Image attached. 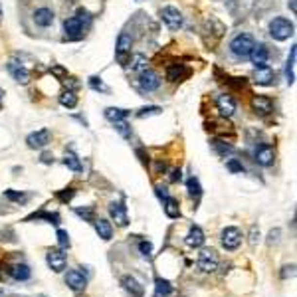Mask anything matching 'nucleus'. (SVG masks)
Returning a JSON list of instances; mask_svg holds the SVG:
<instances>
[{"label":"nucleus","mask_w":297,"mask_h":297,"mask_svg":"<svg viewBox=\"0 0 297 297\" xmlns=\"http://www.w3.org/2000/svg\"><path fill=\"white\" fill-rule=\"evenodd\" d=\"M226 167H228V170H232V172H242V170H244V167L238 163V161H228Z\"/></svg>","instance_id":"42"},{"label":"nucleus","mask_w":297,"mask_h":297,"mask_svg":"<svg viewBox=\"0 0 297 297\" xmlns=\"http://www.w3.org/2000/svg\"><path fill=\"white\" fill-rule=\"evenodd\" d=\"M240 244H242V232L238 230V228L230 226V228H224L222 230V246L226 250L232 252V250H236Z\"/></svg>","instance_id":"4"},{"label":"nucleus","mask_w":297,"mask_h":297,"mask_svg":"<svg viewBox=\"0 0 297 297\" xmlns=\"http://www.w3.org/2000/svg\"><path fill=\"white\" fill-rule=\"evenodd\" d=\"M186 75H188V70H186L185 66H170V68H168V72H167V79H168V81H172V83H176V81H183Z\"/></svg>","instance_id":"22"},{"label":"nucleus","mask_w":297,"mask_h":297,"mask_svg":"<svg viewBox=\"0 0 297 297\" xmlns=\"http://www.w3.org/2000/svg\"><path fill=\"white\" fill-rule=\"evenodd\" d=\"M4 196H6L8 200H14V202H24V200H26V196H24V194L14 192V190H6V192H4Z\"/></svg>","instance_id":"40"},{"label":"nucleus","mask_w":297,"mask_h":297,"mask_svg":"<svg viewBox=\"0 0 297 297\" xmlns=\"http://www.w3.org/2000/svg\"><path fill=\"white\" fill-rule=\"evenodd\" d=\"M131 46H133V40L127 32H121L117 38V48H115V54H117V59L119 62H125V56L131 54Z\"/></svg>","instance_id":"9"},{"label":"nucleus","mask_w":297,"mask_h":297,"mask_svg":"<svg viewBox=\"0 0 297 297\" xmlns=\"http://www.w3.org/2000/svg\"><path fill=\"white\" fill-rule=\"evenodd\" d=\"M172 291V285L167 279L157 278V289H155V297H168Z\"/></svg>","instance_id":"29"},{"label":"nucleus","mask_w":297,"mask_h":297,"mask_svg":"<svg viewBox=\"0 0 297 297\" xmlns=\"http://www.w3.org/2000/svg\"><path fill=\"white\" fill-rule=\"evenodd\" d=\"M214 148L220 153V155H228V153H232V147L230 145H226V143H222V141H214Z\"/></svg>","instance_id":"37"},{"label":"nucleus","mask_w":297,"mask_h":297,"mask_svg":"<svg viewBox=\"0 0 297 297\" xmlns=\"http://www.w3.org/2000/svg\"><path fill=\"white\" fill-rule=\"evenodd\" d=\"M8 72L12 74V77H14L18 83H28V81H30V74H28V70H26L20 62H16V59H12V62L8 64Z\"/></svg>","instance_id":"17"},{"label":"nucleus","mask_w":297,"mask_h":297,"mask_svg":"<svg viewBox=\"0 0 297 297\" xmlns=\"http://www.w3.org/2000/svg\"><path fill=\"white\" fill-rule=\"evenodd\" d=\"M59 103H62L64 107H68V109H74L77 105V97H75L74 92H64L62 95H59Z\"/></svg>","instance_id":"30"},{"label":"nucleus","mask_w":297,"mask_h":297,"mask_svg":"<svg viewBox=\"0 0 297 297\" xmlns=\"http://www.w3.org/2000/svg\"><path fill=\"white\" fill-rule=\"evenodd\" d=\"M267 56L270 54H267V48L263 44H254V48L250 52V59L256 68H263L267 64Z\"/></svg>","instance_id":"11"},{"label":"nucleus","mask_w":297,"mask_h":297,"mask_svg":"<svg viewBox=\"0 0 297 297\" xmlns=\"http://www.w3.org/2000/svg\"><path fill=\"white\" fill-rule=\"evenodd\" d=\"M161 18H163V22L170 30H178V28L183 26V14H181V10L174 8V6H165L161 10Z\"/></svg>","instance_id":"5"},{"label":"nucleus","mask_w":297,"mask_h":297,"mask_svg":"<svg viewBox=\"0 0 297 297\" xmlns=\"http://www.w3.org/2000/svg\"><path fill=\"white\" fill-rule=\"evenodd\" d=\"M66 283H68L70 289L81 291V289H85L87 279H85V276H83L79 270H72V272H68V276H66Z\"/></svg>","instance_id":"12"},{"label":"nucleus","mask_w":297,"mask_h":297,"mask_svg":"<svg viewBox=\"0 0 297 297\" xmlns=\"http://www.w3.org/2000/svg\"><path fill=\"white\" fill-rule=\"evenodd\" d=\"M42 163H46V165H50V163H54V157H52L50 153H44V155H42Z\"/></svg>","instance_id":"49"},{"label":"nucleus","mask_w":297,"mask_h":297,"mask_svg":"<svg viewBox=\"0 0 297 297\" xmlns=\"http://www.w3.org/2000/svg\"><path fill=\"white\" fill-rule=\"evenodd\" d=\"M115 129H117L119 133H121L125 139H129V137H131V127L125 123V119H121V121H115Z\"/></svg>","instance_id":"33"},{"label":"nucleus","mask_w":297,"mask_h":297,"mask_svg":"<svg viewBox=\"0 0 297 297\" xmlns=\"http://www.w3.org/2000/svg\"><path fill=\"white\" fill-rule=\"evenodd\" d=\"M129 115V111H125V109H119V107H107L105 109V117L109 119V121H121V119H125Z\"/></svg>","instance_id":"28"},{"label":"nucleus","mask_w":297,"mask_h":297,"mask_svg":"<svg viewBox=\"0 0 297 297\" xmlns=\"http://www.w3.org/2000/svg\"><path fill=\"white\" fill-rule=\"evenodd\" d=\"M216 107H218V111H220L222 117H232L234 111H236V101L230 95H220L216 99Z\"/></svg>","instance_id":"18"},{"label":"nucleus","mask_w":297,"mask_h":297,"mask_svg":"<svg viewBox=\"0 0 297 297\" xmlns=\"http://www.w3.org/2000/svg\"><path fill=\"white\" fill-rule=\"evenodd\" d=\"M254 44L256 42H254V38L250 34H238L230 42V52L234 56H238V57H248L252 48H254Z\"/></svg>","instance_id":"2"},{"label":"nucleus","mask_w":297,"mask_h":297,"mask_svg":"<svg viewBox=\"0 0 297 297\" xmlns=\"http://www.w3.org/2000/svg\"><path fill=\"white\" fill-rule=\"evenodd\" d=\"M279 234H281V232H279V228H276V230H272V232H270V244H276V242L279 240Z\"/></svg>","instance_id":"46"},{"label":"nucleus","mask_w":297,"mask_h":297,"mask_svg":"<svg viewBox=\"0 0 297 297\" xmlns=\"http://www.w3.org/2000/svg\"><path fill=\"white\" fill-rule=\"evenodd\" d=\"M163 202H165V212H167L168 218H178V216H181V208H178V202L172 196H168Z\"/></svg>","instance_id":"26"},{"label":"nucleus","mask_w":297,"mask_h":297,"mask_svg":"<svg viewBox=\"0 0 297 297\" xmlns=\"http://www.w3.org/2000/svg\"><path fill=\"white\" fill-rule=\"evenodd\" d=\"M26 143L30 148H44L48 143H50V131L48 129H40V131H34L26 137Z\"/></svg>","instance_id":"8"},{"label":"nucleus","mask_w":297,"mask_h":297,"mask_svg":"<svg viewBox=\"0 0 297 297\" xmlns=\"http://www.w3.org/2000/svg\"><path fill=\"white\" fill-rule=\"evenodd\" d=\"M34 22H36L38 26L46 28V26H50V24L54 22V12H52L50 8H38V10L34 12Z\"/></svg>","instance_id":"21"},{"label":"nucleus","mask_w":297,"mask_h":297,"mask_svg":"<svg viewBox=\"0 0 297 297\" xmlns=\"http://www.w3.org/2000/svg\"><path fill=\"white\" fill-rule=\"evenodd\" d=\"M129 66H131V70H133V72H137V74H141V72H145V70H147V66H148V62H147V57H145L143 54H135V56L131 57V62H129Z\"/></svg>","instance_id":"27"},{"label":"nucleus","mask_w":297,"mask_h":297,"mask_svg":"<svg viewBox=\"0 0 297 297\" xmlns=\"http://www.w3.org/2000/svg\"><path fill=\"white\" fill-rule=\"evenodd\" d=\"M204 240H206V238H204V232H202L200 226H192L188 230L186 238H185V242H186L188 248H200L204 244Z\"/></svg>","instance_id":"16"},{"label":"nucleus","mask_w":297,"mask_h":297,"mask_svg":"<svg viewBox=\"0 0 297 297\" xmlns=\"http://www.w3.org/2000/svg\"><path fill=\"white\" fill-rule=\"evenodd\" d=\"M155 192H157V196L161 198V200H167L170 194H168V190L165 188V186H155Z\"/></svg>","instance_id":"44"},{"label":"nucleus","mask_w":297,"mask_h":297,"mask_svg":"<svg viewBox=\"0 0 297 297\" xmlns=\"http://www.w3.org/2000/svg\"><path fill=\"white\" fill-rule=\"evenodd\" d=\"M139 85H141L143 92H155V89L161 85V79L155 72L145 70V72L139 74Z\"/></svg>","instance_id":"7"},{"label":"nucleus","mask_w":297,"mask_h":297,"mask_svg":"<svg viewBox=\"0 0 297 297\" xmlns=\"http://www.w3.org/2000/svg\"><path fill=\"white\" fill-rule=\"evenodd\" d=\"M68 190H70V192H62V194H59V200L66 202V200H70V198L74 196V188H68Z\"/></svg>","instance_id":"47"},{"label":"nucleus","mask_w":297,"mask_h":297,"mask_svg":"<svg viewBox=\"0 0 297 297\" xmlns=\"http://www.w3.org/2000/svg\"><path fill=\"white\" fill-rule=\"evenodd\" d=\"M293 276H295V265H293V263H291V265H285L283 272H281V278L287 279V278H293Z\"/></svg>","instance_id":"43"},{"label":"nucleus","mask_w":297,"mask_h":297,"mask_svg":"<svg viewBox=\"0 0 297 297\" xmlns=\"http://www.w3.org/2000/svg\"><path fill=\"white\" fill-rule=\"evenodd\" d=\"M121 283H123V289L131 295V297H143V285L135 279V278H131V276H125L123 279H121Z\"/></svg>","instance_id":"19"},{"label":"nucleus","mask_w":297,"mask_h":297,"mask_svg":"<svg viewBox=\"0 0 297 297\" xmlns=\"http://www.w3.org/2000/svg\"><path fill=\"white\" fill-rule=\"evenodd\" d=\"M64 165H66L68 168L75 170V172L81 170V163H79V159H77L74 153H66V157H64Z\"/></svg>","instance_id":"31"},{"label":"nucleus","mask_w":297,"mask_h":297,"mask_svg":"<svg viewBox=\"0 0 297 297\" xmlns=\"http://www.w3.org/2000/svg\"><path fill=\"white\" fill-rule=\"evenodd\" d=\"M95 230H97L99 238H103V240H111V236H113V226H111V222L99 218V220H95Z\"/></svg>","instance_id":"24"},{"label":"nucleus","mask_w":297,"mask_h":297,"mask_svg":"<svg viewBox=\"0 0 297 297\" xmlns=\"http://www.w3.org/2000/svg\"><path fill=\"white\" fill-rule=\"evenodd\" d=\"M274 159H276V153H274L272 147L261 145V147L256 148V161H258L261 167H270V165H274Z\"/></svg>","instance_id":"15"},{"label":"nucleus","mask_w":297,"mask_h":297,"mask_svg":"<svg viewBox=\"0 0 297 297\" xmlns=\"http://www.w3.org/2000/svg\"><path fill=\"white\" fill-rule=\"evenodd\" d=\"M89 85H92L93 89H97V92H109V89H107V85L99 79V77H92V79H89Z\"/></svg>","instance_id":"38"},{"label":"nucleus","mask_w":297,"mask_h":297,"mask_svg":"<svg viewBox=\"0 0 297 297\" xmlns=\"http://www.w3.org/2000/svg\"><path fill=\"white\" fill-rule=\"evenodd\" d=\"M30 218H46L52 224H59V216L57 214H48V212H38V214H32Z\"/></svg>","instance_id":"36"},{"label":"nucleus","mask_w":297,"mask_h":297,"mask_svg":"<svg viewBox=\"0 0 297 297\" xmlns=\"http://www.w3.org/2000/svg\"><path fill=\"white\" fill-rule=\"evenodd\" d=\"M252 109L260 115H267L274 111V103L270 97H263V95H254L252 97Z\"/></svg>","instance_id":"14"},{"label":"nucleus","mask_w":297,"mask_h":297,"mask_svg":"<svg viewBox=\"0 0 297 297\" xmlns=\"http://www.w3.org/2000/svg\"><path fill=\"white\" fill-rule=\"evenodd\" d=\"M293 30H295L293 22H289L287 18H281V16L279 18H274L272 24H270V34L278 42H283L289 36H293Z\"/></svg>","instance_id":"1"},{"label":"nucleus","mask_w":297,"mask_h":297,"mask_svg":"<svg viewBox=\"0 0 297 297\" xmlns=\"http://www.w3.org/2000/svg\"><path fill=\"white\" fill-rule=\"evenodd\" d=\"M274 77H276V74L270 68H267V66L256 68V74H254V81L256 83H260V85H270L274 81Z\"/></svg>","instance_id":"20"},{"label":"nucleus","mask_w":297,"mask_h":297,"mask_svg":"<svg viewBox=\"0 0 297 297\" xmlns=\"http://www.w3.org/2000/svg\"><path fill=\"white\" fill-rule=\"evenodd\" d=\"M170 181H172V183L181 181V170H172V172H170Z\"/></svg>","instance_id":"48"},{"label":"nucleus","mask_w":297,"mask_h":297,"mask_svg":"<svg viewBox=\"0 0 297 297\" xmlns=\"http://www.w3.org/2000/svg\"><path fill=\"white\" fill-rule=\"evenodd\" d=\"M0 20H2V6H0Z\"/></svg>","instance_id":"51"},{"label":"nucleus","mask_w":297,"mask_h":297,"mask_svg":"<svg viewBox=\"0 0 297 297\" xmlns=\"http://www.w3.org/2000/svg\"><path fill=\"white\" fill-rule=\"evenodd\" d=\"M30 274H32V272H30V267L26 263H16V265L10 267V276L14 279H18V281H26L30 278Z\"/></svg>","instance_id":"23"},{"label":"nucleus","mask_w":297,"mask_h":297,"mask_svg":"<svg viewBox=\"0 0 297 297\" xmlns=\"http://www.w3.org/2000/svg\"><path fill=\"white\" fill-rule=\"evenodd\" d=\"M289 8H291V12H293V14L297 12V6H295V0H289Z\"/></svg>","instance_id":"50"},{"label":"nucleus","mask_w":297,"mask_h":297,"mask_svg":"<svg viewBox=\"0 0 297 297\" xmlns=\"http://www.w3.org/2000/svg\"><path fill=\"white\" fill-rule=\"evenodd\" d=\"M46 261H48V265L52 267V270H54L56 274H59V272H64V270H66L68 258H66V254H64L62 250H50L48 256H46Z\"/></svg>","instance_id":"6"},{"label":"nucleus","mask_w":297,"mask_h":297,"mask_svg":"<svg viewBox=\"0 0 297 297\" xmlns=\"http://www.w3.org/2000/svg\"><path fill=\"white\" fill-rule=\"evenodd\" d=\"M196 265H198V270H202V272H206V274H210V272L218 270V254H216L214 250H208V248L202 250L200 256H198Z\"/></svg>","instance_id":"3"},{"label":"nucleus","mask_w":297,"mask_h":297,"mask_svg":"<svg viewBox=\"0 0 297 297\" xmlns=\"http://www.w3.org/2000/svg\"><path fill=\"white\" fill-rule=\"evenodd\" d=\"M163 109L161 107H157V105H153V107H143V109H139V113H137V117H148V115H159Z\"/></svg>","instance_id":"34"},{"label":"nucleus","mask_w":297,"mask_h":297,"mask_svg":"<svg viewBox=\"0 0 297 297\" xmlns=\"http://www.w3.org/2000/svg\"><path fill=\"white\" fill-rule=\"evenodd\" d=\"M258 240H260V230L254 226V228H252V234H250V242L256 246V244H258Z\"/></svg>","instance_id":"45"},{"label":"nucleus","mask_w":297,"mask_h":297,"mask_svg":"<svg viewBox=\"0 0 297 297\" xmlns=\"http://www.w3.org/2000/svg\"><path fill=\"white\" fill-rule=\"evenodd\" d=\"M75 214L85 218V220H93V210L92 208H75Z\"/></svg>","instance_id":"39"},{"label":"nucleus","mask_w":297,"mask_h":297,"mask_svg":"<svg viewBox=\"0 0 297 297\" xmlns=\"http://www.w3.org/2000/svg\"><path fill=\"white\" fill-rule=\"evenodd\" d=\"M57 244L59 248H70V234L66 230H57Z\"/></svg>","instance_id":"35"},{"label":"nucleus","mask_w":297,"mask_h":297,"mask_svg":"<svg viewBox=\"0 0 297 297\" xmlns=\"http://www.w3.org/2000/svg\"><path fill=\"white\" fill-rule=\"evenodd\" d=\"M109 214H111V218L117 222V226H127V224H129L127 208L123 206V202H111V204H109Z\"/></svg>","instance_id":"10"},{"label":"nucleus","mask_w":297,"mask_h":297,"mask_svg":"<svg viewBox=\"0 0 297 297\" xmlns=\"http://www.w3.org/2000/svg\"><path fill=\"white\" fill-rule=\"evenodd\" d=\"M139 250H141V254L143 256H148V254H151L153 252V246H151V242H139Z\"/></svg>","instance_id":"41"},{"label":"nucleus","mask_w":297,"mask_h":297,"mask_svg":"<svg viewBox=\"0 0 297 297\" xmlns=\"http://www.w3.org/2000/svg\"><path fill=\"white\" fill-rule=\"evenodd\" d=\"M186 188H188V194L190 196H200L202 194V186H200V183H198V178H188V183H186Z\"/></svg>","instance_id":"32"},{"label":"nucleus","mask_w":297,"mask_h":297,"mask_svg":"<svg viewBox=\"0 0 297 297\" xmlns=\"http://www.w3.org/2000/svg\"><path fill=\"white\" fill-rule=\"evenodd\" d=\"M295 48H297V46L291 48L289 57H287V66H285V77H287V83H289V85H291L293 79H295V74H293V68H295V56H297V50H295Z\"/></svg>","instance_id":"25"},{"label":"nucleus","mask_w":297,"mask_h":297,"mask_svg":"<svg viewBox=\"0 0 297 297\" xmlns=\"http://www.w3.org/2000/svg\"><path fill=\"white\" fill-rule=\"evenodd\" d=\"M64 32H66V36L68 38H79L81 36V32H83V24H81V18H77V16H74V18H68L66 22H64Z\"/></svg>","instance_id":"13"}]
</instances>
